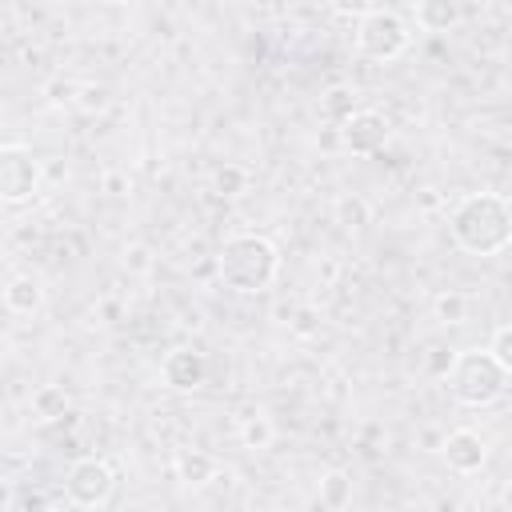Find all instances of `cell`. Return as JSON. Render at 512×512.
Segmentation results:
<instances>
[{
	"label": "cell",
	"mask_w": 512,
	"mask_h": 512,
	"mask_svg": "<svg viewBox=\"0 0 512 512\" xmlns=\"http://www.w3.org/2000/svg\"><path fill=\"white\" fill-rule=\"evenodd\" d=\"M444 384L452 392L456 404L464 408H488L504 396L508 388V372L496 364V356L488 348H468V352H456L448 372H444Z\"/></svg>",
	"instance_id": "cell-3"
},
{
	"label": "cell",
	"mask_w": 512,
	"mask_h": 512,
	"mask_svg": "<svg viewBox=\"0 0 512 512\" xmlns=\"http://www.w3.org/2000/svg\"><path fill=\"white\" fill-rule=\"evenodd\" d=\"M172 472H176L180 484L204 488V484H212V480L220 476V460H216L212 452H204V448H184V452L172 460Z\"/></svg>",
	"instance_id": "cell-11"
},
{
	"label": "cell",
	"mask_w": 512,
	"mask_h": 512,
	"mask_svg": "<svg viewBox=\"0 0 512 512\" xmlns=\"http://www.w3.org/2000/svg\"><path fill=\"white\" fill-rule=\"evenodd\" d=\"M500 504H504V512H512V484L504 488V496H500Z\"/></svg>",
	"instance_id": "cell-20"
},
{
	"label": "cell",
	"mask_w": 512,
	"mask_h": 512,
	"mask_svg": "<svg viewBox=\"0 0 512 512\" xmlns=\"http://www.w3.org/2000/svg\"><path fill=\"white\" fill-rule=\"evenodd\" d=\"M436 320H444V324H464L468 320V312H472V300L464 296V292H456V288H448V292H440L436 296Z\"/></svg>",
	"instance_id": "cell-16"
},
{
	"label": "cell",
	"mask_w": 512,
	"mask_h": 512,
	"mask_svg": "<svg viewBox=\"0 0 512 512\" xmlns=\"http://www.w3.org/2000/svg\"><path fill=\"white\" fill-rule=\"evenodd\" d=\"M208 376V360L196 352V348H172L164 360H160V380L176 392H192L200 388Z\"/></svg>",
	"instance_id": "cell-9"
},
{
	"label": "cell",
	"mask_w": 512,
	"mask_h": 512,
	"mask_svg": "<svg viewBox=\"0 0 512 512\" xmlns=\"http://www.w3.org/2000/svg\"><path fill=\"white\" fill-rule=\"evenodd\" d=\"M440 456H444L448 472L472 476V472H480L484 460H488V440H484L480 432H472V428H456V432H448V436L440 440Z\"/></svg>",
	"instance_id": "cell-8"
},
{
	"label": "cell",
	"mask_w": 512,
	"mask_h": 512,
	"mask_svg": "<svg viewBox=\"0 0 512 512\" xmlns=\"http://www.w3.org/2000/svg\"><path fill=\"white\" fill-rule=\"evenodd\" d=\"M64 412H68V392H64V388L40 384V388L32 392V416H36V420L52 424V420H60Z\"/></svg>",
	"instance_id": "cell-14"
},
{
	"label": "cell",
	"mask_w": 512,
	"mask_h": 512,
	"mask_svg": "<svg viewBox=\"0 0 512 512\" xmlns=\"http://www.w3.org/2000/svg\"><path fill=\"white\" fill-rule=\"evenodd\" d=\"M280 272V248L260 232H236L216 252V276L236 296L268 292Z\"/></svg>",
	"instance_id": "cell-2"
},
{
	"label": "cell",
	"mask_w": 512,
	"mask_h": 512,
	"mask_svg": "<svg viewBox=\"0 0 512 512\" xmlns=\"http://www.w3.org/2000/svg\"><path fill=\"white\" fill-rule=\"evenodd\" d=\"M212 188H216V196H240V192L248 188V168H240V164H220V168L212 172Z\"/></svg>",
	"instance_id": "cell-17"
},
{
	"label": "cell",
	"mask_w": 512,
	"mask_h": 512,
	"mask_svg": "<svg viewBox=\"0 0 512 512\" xmlns=\"http://www.w3.org/2000/svg\"><path fill=\"white\" fill-rule=\"evenodd\" d=\"M348 500H352V476L340 472V468L324 472V480H320V504H324L328 512H340Z\"/></svg>",
	"instance_id": "cell-15"
},
{
	"label": "cell",
	"mask_w": 512,
	"mask_h": 512,
	"mask_svg": "<svg viewBox=\"0 0 512 512\" xmlns=\"http://www.w3.org/2000/svg\"><path fill=\"white\" fill-rule=\"evenodd\" d=\"M272 436H276V428H272V420H268V416H260V412H256V416H248V420L240 424V440H244V448H252V452H256V448H268V444H272Z\"/></svg>",
	"instance_id": "cell-18"
},
{
	"label": "cell",
	"mask_w": 512,
	"mask_h": 512,
	"mask_svg": "<svg viewBox=\"0 0 512 512\" xmlns=\"http://www.w3.org/2000/svg\"><path fill=\"white\" fill-rule=\"evenodd\" d=\"M452 240L472 256H500L512 248V200L500 192H468L452 208Z\"/></svg>",
	"instance_id": "cell-1"
},
{
	"label": "cell",
	"mask_w": 512,
	"mask_h": 512,
	"mask_svg": "<svg viewBox=\"0 0 512 512\" xmlns=\"http://www.w3.org/2000/svg\"><path fill=\"white\" fill-rule=\"evenodd\" d=\"M4 308L12 316H36L44 308V284L40 276L32 272H16L8 284H4Z\"/></svg>",
	"instance_id": "cell-10"
},
{
	"label": "cell",
	"mask_w": 512,
	"mask_h": 512,
	"mask_svg": "<svg viewBox=\"0 0 512 512\" xmlns=\"http://www.w3.org/2000/svg\"><path fill=\"white\" fill-rule=\"evenodd\" d=\"M320 112L340 128L344 120H352L360 108H356V88H348V84H332L328 92H324V100H320Z\"/></svg>",
	"instance_id": "cell-13"
},
{
	"label": "cell",
	"mask_w": 512,
	"mask_h": 512,
	"mask_svg": "<svg viewBox=\"0 0 512 512\" xmlns=\"http://www.w3.org/2000/svg\"><path fill=\"white\" fill-rule=\"evenodd\" d=\"M408 16L420 32H452L460 24V8L448 4V0H416L408 8Z\"/></svg>",
	"instance_id": "cell-12"
},
{
	"label": "cell",
	"mask_w": 512,
	"mask_h": 512,
	"mask_svg": "<svg viewBox=\"0 0 512 512\" xmlns=\"http://www.w3.org/2000/svg\"><path fill=\"white\" fill-rule=\"evenodd\" d=\"M116 488V472L100 456H84L64 472V496L76 508H100Z\"/></svg>",
	"instance_id": "cell-6"
},
{
	"label": "cell",
	"mask_w": 512,
	"mask_h": 512,
	"mask_svg": "<svg viewBox=\"0 0 512 512\" xmlns=\"http://www.w3.org/2000/svg\"><path fill=\"white\" fill-rule=\"evenodd\" d=\"M40 192V160L24 144H4L0 148V200L8 208L28 204Z\"/></svg>",
	"instance_id": "cell-5"
},
{
	"label": "cell",
	"mask_w": 512,
	"mask_h": 512,
	"mask_svg": "<svg viewBox=\"0 0 512 512\" xmlns=\"http://www.w3.org/2000/svg\"><path fill=\"white\" fill-rule=\"evenodd\" d=\"M388 136H392V128H388V120L376 108H360L352 120L340 124V144L352 156H376L388 144Z\"/></svg>",
	"instance_id": "cell-7"
},
{
	"label": "cell",
	"mask_w": 512,
	"mask_h": 512,
	"mask_svg": "<svg viewBox=\"0 0 512 512\" xmlns=\"http://www.w3.org/2000/svg\"><path fill=\"white\" fill-rule=\"evenodd\" d=\"M40 512H60V508H40Z\"/></svg>",
	"instance_id": "cell-21"
},
{
	"label": "cell",
	"mask_w": 512,
	"mask_h": 512,
	"mask_svg": "<svg viewBox=\"0 0 512 512\" xmlns=\"http://www.w3.org/2000/svg\"><path fill=\"white\" fill-rule=\"evenodd\" d=\"M284 512H300V508H284Z\"/></svg>",
	"instance_id": "cell-22"
},
{
	"label": "cell",
	"mask_w": 512,
	"mask_h": 512,
	"mask_svg": "<svg viewBox=\"0 0 512 512\" xmlns=\"http://www.w3.org/2000/svg\"><path fill=\"white\" fill-rule=\"evenodd\" d=\"M488 352L496 356V364L512 376V324H500L496 332H492V340H488Z\"/></svg>",
	"instance_id": "cell-19"
},
{
	"label": "cell",
	"mask_w": 512,
	"mask_h": 512,
	"mask_svg": "<svg viewBox=\"0 0 512 512\" xmlns=\"http://www.w3.org/2000/svg\"><path fill=\"white\" fill-rule=\"evenodd\" d=\"M412 44V24L396 12V8H368L360 20H356V52L364 60H376V64H388L396 56H404Z\"/></svg>",
	"instance_id": "cell-4"
}]
</instances>
